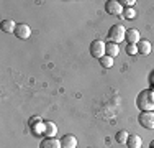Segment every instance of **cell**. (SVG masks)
<instances>
[{
	"instance_id": "6da1fadb",
	"label": "cell",
	"mask_w": 154,
	"mask_h": 148,
	"mask_svg": "<svg viewBox=\"0 0 154 148\" xmlns=\"http://www.w3.org/2000/svg\"><path fill=\"white\" fill-rule=\"evenodd\" d=\"M136 107L141 112H154V89H144L136 95Z\"/></svg>"
},
{
	"instance_id": "7a4b0ae2",
	"label": "cell",
	"mask_w": 154,
	"mask_h": 148,
	"mask_svg": "<svg viewBox=\"0 0 154 148\" xmlns=\"http://www.w3.org/2000/svg\"><path fill=\"white\" fill-rule=\"evenodd\" d=\"M126 38V28L123 27V25H113L112 28L108 30V40L112 43H122L123 40Z\"/></svg>"
},
{
	"instance_id": "3957f363",
	"label": "cell",
	"mask_w": 154,
	"mask_h": 148,
	"mask_svg": "<svg viewBox=\"0 0 154 148\" xmlns=\"http://www.w3.org/2000/svg\"><path fill=\"white\" fill-rule=\"evenodd\" d=\"M90 54L95 58V59H102L105 56V41H102V40H94L92 43H90Z\"/></svg>"
},
{
	"instance_id": "277c9868",
	"label": "cell",
	"mask_w": 154,
	"mask_h": 148,
	"mask_svg": "<svg viewBox=\"0 0 154 148\" xmlns=\"http://www.w3.org/2000/svg\"><path fill=\"white\" fill-rule=\"evenodd\" d=\"M138 122L141 127L148 128V130H154V112H141L138 117Z\"/></svg>"
},
{
	"instance_id": "5b68a950",
	"label": "cell",
	"mask_w": 154,
	"mask_h": 148,
	"mask_svg": "<svg viewBox=\"0 0 154 148\" xmlns=\"http://www.w3.org/2000/svg\"><path fill=\"white\" fill-rule=\"evenodd\" d=\"M105 12L112 15V17H122L123 7L118 2H115V0H108V2H105Z\"/></svg>"
},
{
	"instance_id": "8992f818",
	"label": "cell",
	"mask_w": 154,
	"mask_h": 148,
	"mask_svg": "<svg viewBox=\"0 0 154 148\" xmlns=\"http://www.w3.org/2000/svg\"><path fill=\"white\" fill-rule=\"evenodd\" d=\"M15 36L18 40H28L31 36V28L26 23H18L15 30Z\"/></svg>"
},
{
	"instance_id": "52a82bcc",
	"label": "cell",
	"mask_w": 154,
	"mask_h": 148,
	"mask_svg": "<svg viewBox=\"0 0 154 148\" xmlns=\"http://www.w3.org/2000/svg\"><path fill=\"white\" fill-rule=\"evenodd\" d=\"M128 41V44H138L141 41V35H139L138 30L134 28H128L126 30V38H125Z\"/></svg>"
},
{
	"instance_id": "ba28073f",
	"label": "cell",
	"mask_w": 154,
	"mask_h": 148,
	"mask_svg": "<svg viewBox=\"0 0 154 148\" xmlns=\"http://www.w3.org/2000/svg\"><path fill=\"white\" fill-rule=\"evenodd\" d=\"M39 148H62V145H61V140H57L56 137H46L41 142Z\"/></svg>"
},
{
	"instance_id": "9c48e42d",
	"label": "cell",
	"mask_w": 154,
	"mask_h": 148,
	"mask_svg": "<svg viewBox=\"0 0 154 148\" xmlns=\"http://www.w3.org/2000/svg\"><path fill=\"white\" fill-rule=\"evenodd\" d=\"M61 145L62 148H77V138L74 135H71V133H67V135H64L61 138Z\"/></svg>"
},
{
	"instance_id": "30bf717a",
	"label": "cell",
	"mask_w": 154,
	"mask_h": 148,
	"mask_svg": "<svg viewBox=\"0 0 154 148\" xmlns=\"http://www.w3.org/2000/svg\"><path fill=\"white\" fill-rule=\"evenodd\" d=\"M136 46H138V54H141V56H148V54L151 53V50H152L151 43H149L148 40H141Z\"/></svg>"
},
{
	"instance_id": "8fae6325",
	"label": "cell",
	"mask_w": 154,
	"mask_h": 148,
	"mask_svg": "<svg viewBox=\"0 0 154 148\" xmlns=\"http://www.w3.org/2000/svg\"><path fill=\"white\" fill-rule=\"evenodd\" d=\"M118 53H120V46L116 43H105V54L110 58H116L118 56Z\"/></svg>"
},
{
	"instance_id": "7c38bea8",
	"label": "cell",
	"mask_w": 154,
	"mask_h": 148,
	"mask_svg": "<svg viewBox=\"0 0 154 148\" xmlns=\"http://www.w3.org/2000/svg\"><path fill=\"white\" fill-rule=\"evenodd\" d=\"M0 30H2L3 33H15L17 23L13 20H3L2 23H0Z\"/></svg>"
},
{
	"instance_id": "4fadbf2b",
	"label": "cell",
	"mask_w": 154,
	"mask_h": 148,
	"mask_svg": "<svg viewBox=\"0 0 154 148\" xmlns=\"http://www.w3.org/2000/svg\"><path fill=\"white\" fill-rule=\"evenodd\" d=\"M126 145H128V148H141L143 138L139 135H130V137H128Z\"/></svg>"
},
{
	"instance_id": "5bb4252c",
	"label": "cell",
	"mask_w": 154,
	"mask_h": 148,
	"mask_svg": "<svg viewBox=\"0 0 154 148\" xmlns=\"http://www.w3.org/2000/svg\"><path fill=\"white\" fill-rule=\"evenodd\" d=\"M57 133V127L54 122H45V132H43V135L46 137H56Z\"/></svg>"
},
{
	"instance_id": "9a60e30c",
	"label": "cell",
	"mask_w": 154,
	"mask_h": 148,
	"mask_svg": "<svg viewBox=\"0 0 154 148\" xmlns=\"http://www.w3.org/2000/svg\"><path fill=\"white\" fill-rule=\"evenodd\" d=\"M128 137H130V133H128L126 130H120V132L115 135V138H116V143H120V145H126V142H128Z\"/></svg>"
},
{
	"instance_id": "2e32d148",
	"label": "cell",
	"mask_w": 154,
	"mask_h": 148,
	"mask_svg": "<svg viewBox=\"0 0 154 148\" xmlns=\"http://www.w3.org/2000/svg\"><path fill=\"white\" fill-rule=\"evenodd\" d=\"M120 18H125V20H134V18H136V12H134V8H123L122 17Z\"/></svg>"
},
{
	"instance_id": "e0dca14e",
	"label": "cell",
	"mask_w": 154,
	"mask_h": 148,
	"mask_svg": "<svg viewBox=\"0 0 154 148\" xmlns=\"http://www.w3.org/2000/svg\"><path fill=\"white\" fill-rule=\"evenodd\" d=\"M98 63H100V66H102L103 69H110V68L113 66V58H110V56H107V54H105L102 59H98Z\"/></svg>"
},
{
	"instance_id": "ac0fdd59",
	"label": "cell",
	"mask_w": 154,
	"mask_h": 148,
	"mask_svg": "<svg viewBox=\"0 0 154 148\" xmlns=\"http://www.w3.org/2000/svg\"><path fill=\"white\" fill-rule=\"evenodd\" d=\"M118 3L123 8H133V5L136 3V0H118Z\"/></svg>"
},
{
	"instance_id": "d6986e66",
	"label": "cell",
	"mask_w": 154,
	"mask_h": 148,
	"mask_svg": "<svg viewBox=\"0 0 154 148\" xmlns=\"http://www.w3.org/2000/svg\"><path fill=\"white\" fill-rule=\"evenodd\" d=\"M126 53L130 54V56L138 54V46H136V44H126Z\"/></svg>"
},
{
	"instance_id": "ffe728a7",
	"label": "cell",
	"mask_w": 154,
	"mask_h": 148,
	"mask_svg": "<svg viewBox=\"0 0 154 148\" xmlns=\"http://www.w3.org/2000/svg\"><path fill=\"white\" fill-rule=\"evenodd\" d=\"M35 124H43L41 117H31L30 118V127H35Z\"/></svg>"
},
{
	"instance_id": "44dd1931",
	"label": "cell",
	"mask_w": 154,
	"mask_h": 148,
	"mask_svg": "<svg viewBox=\"0 0 154 148\" xmlns=\"http://www.w3.org/2000/svg\"><path fill=\"white\" fill-rule=\"evenodd\" d=\"M149 148H154V140L151 142V145H149Z\"/></svg>"
}]
</instances>
